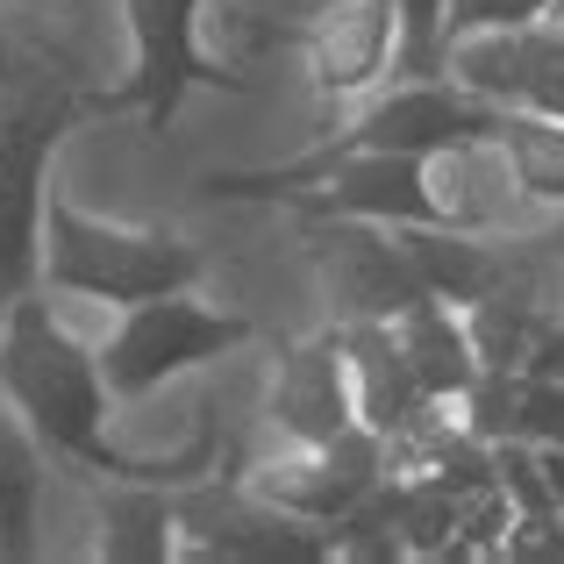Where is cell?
Listing matches in <instances>:
<instances>
[{"instance_id": "obj_1", "label": "cell", "mask_w": 564, "mask_h": 564, "mask_svg": "<svg viewBox=\"0 0 564 564\" xmlns=\"http://www.w3.org/2000/svg\"><path fill=\"white\" fill-rule=\"evenodd\" d=\"M0 400L36 429V443L65 465L94 471V479H151V486H207L215 471V408H200L193 436L172 457H137L108 436V379L100 358L51 315L36 286L8 301L0 315Z\"/></svg>"}, {"instance_id": "obj_2", "label": "cell", "mask_w": 564, "mask_h": 564, "mask_svg": "<svg viewBox=\"0 0 564 564\" xmlns=\"http://www.w3.org/2000/svg\"><path fill=\"white\" fill-rule=\"evenodd\" d=\"M500 165L494 143L451 158H408V151H344V158H286L264 172H215V200H272L293 215H350L386 229H494L500 193H486V172Z\"/></svg>"}, {"instance_id": "obj_3", "label": "cell", "mask_w": 564, "mask_h": 564, "mask_svg": "<svg viewBox=\"0 0 564 564\" xmlns=\"http://www.w3.org/2000/svg\"><path fill=\"white\" fill-rule=\"evenodd\" d=\"M108 115V94H86L72 72H51L36 51H0V315L43 286V200L51 158L79 122Z\"/></svg>"}, {"instance_id": "obj_4", "label": "cell", "mask_w": 564, "mask_h": 564, "mask_svg": "<svg viewBox=\"0 0 564 564\" xmlns=\"http://www.w3.org/2000/svg\"><path fill=\"white\" fill-rule=\"evenodd\" d=\"M207 258L180 229H129V221H100L79 200L51 193L43 200V286L72 293V301L100 307H137L158 293L200 286Z\"/></svg>"}, {"instance_id": "obj_5", "label": "cell", "mask_w": 564, "mask_h": 564, "mask_svg": "<svg viewBox=\"0 0 564 564\" xmlns=\"http://www.w3.org/2000/svg\"><path fill=\"white\" fill-rule=\"evenodd\" d=\"M250 336H258V322L221 315V307L193 301V286H186V293L115 307V329L100 336L94 358H100V379H108L115 400H143L165 379H186V372H207V365L236 358Z\"/></svg>"}, {"instance_id": "obj_6", "label": "cell", "mask_w": 564, "mask_h": 564, "mask_svg": "<svg viewBox=\"0 0 564 564\" xmlns=\"http://www.w3.org/2000/svg\"><path fill=\"white\" fill-rule=\"evenodd\" d=\"M500 100L471 94L465 79L436 72V79H393L386 94H372L350 122L322 129L315 158H344V151H408V158H451V151H479L500 129Z\"/></svg>"}, {"instance_id": "obj_7", "label": "cell", "mask_w": 564, "mask_h": 564, "mask_svg": "<svg viewBox=\"0 0 564 564\" xmlns=\"http://www.w3.org/2000/svg\"><path fill=\"white\" fill-rule=\"evenodd\" d=\"M129 14V72L108 94V115H137L143 129H165L193 94H243V72H229L200 43V0H122Z\"/></svg>"}, {"instance_id": "obj_8", "label": "cell", "mask_w": 564, "mask_h": 564, "mask_svg": "<svg viewBox=\"0 0 564 564\" xmlns=\"http://www.w3.org/2000/svg\"><path fill=\"white\" fill-rule=\"evenodd\" d=\"M307 258L322 272V293L336 301V322H393L414 301H429L400 229L350 215H307Z\"/></svg>"}, {"instance_id": "obj_9", "label": "cell", "mask_w": 564, "mask_h": 564, "mask_svg": "<svg viewBox=\"0 0 564 564\" xmlns=\"http://www.w3.org/2000/svg\"><path fill=\"white\" fill-rule=\"evenodd\" d=\"M379 479H386V443L358 422V429H344V436H329V443H286L279 457L250 465L243 486L258 500H272V508L301 514V522L336 529L379 494Z\"/></svg>"}, {"instance_id": "obj_10", "label": "cell", "mask_w": 564, "mask_h": 564, "mask_svg": "<svg viewBox=\"0 0 564 564\" xmlns=\"http://www.w3.org/2000/svg\"><path fill=\"white\" fill-rule=\"evenodd\" d=\"M180 557H258V564H315L336 557V529L301 522V514L258 500L250 486H236L229 500L186 486L180 500Z\"/></svg>"}, {"instance_id": "obj_11", "label": "cell", "mask_w": 564, "mask_h": 564, "mask_svg": "<svg viewBox=\"0 0 564 564\" xmlns=\"http://www.w3.org/2000/svg\"><path fill=\"white\" fill-rule=\"evenodd\" d=\"M393 57H400L393 0H336L322 22L301 29V65H307V86H315L322 108L365 100L393 72Z\"/></svg>"}, {"instance_id": "obj_12", "label": "cell", "mask_w": 564, "mask_h": 564, "mask_svg": "<svg viewBox=\"0 0 564 564\" xmlns=\"http://www.w3.org/2000/svg\"><path fill=\"white\" fill-rule=\"evenodd\" d=\"M264 414L286 443H329L344 429H358V393H350V358H344V329H322L307 344L279 350L272 393Z\"/></svg>"}, {"instance_id": "obj_13", "label": "cell", "mask_w": 564, "mask_h": 564, "mask_svg": "<svg viewBox=\"0 0 564 564\" xmlns=\"http://www.w3.org/2000/svg\"><path fill=\"white\" fill-rule=\"evenodd\" d=\"M344 329V358H350V393H358V422L379 443H393L400 429H414L436 400L422 393L408 350H400L393 322H336Z\"/></svg>"}, {"instance_id": "obj_14", "label": "cell", "mask_w": 564, "mask_h": 564, "mask_svg": "<svg viewBox=\"0 0 564 564\" xmlns=\"http://www.w3.org/2000/svg\"><path fill=\"white\" fill-rule=\"evenodd\" d=\"M94 557L115 564H165L180 557V486L108 479L94 486Z\"/></svg>"}, {"instance_id": "obj_15", "label": "cell", "mask_w": 564, "mask_h": 564, "mask_svg": "<svg viewBox=\"0 0 564 564\" xmlns=\"http://www.w3.org/2000/svg\"><path fill=\"white\" fill-rule=\"evenodd\" d=\"M393 336H400V350H408L414 379H422V393L436 400V408L465 400L471 386H479V372H486L479 344H471L465 307L436 301V293H429V301H414L408 315H393Z\"/></svg>"}, {"instance_id": "obj_16", "label": "cell", "mask_w": 564, "mask_h": 564, "mask_svg": "<svg viewBox=\"0 0 564 564\" xmlns=\"http://www.w3.org/2000/svg\"><path fill=\"white\" fill-rule=\"evenodd\" d=\"M471 422L486 443L522 436V443H564V379H529V372H486L471 393Z\"/></svg>"}, {"instance_id": "obj_17", "label": "cell", "mask_w": 564, "mask_h": 564, "mask_svg": "<svg viewBox=\"0 0 564 564\" xmlns=\"http://www.w3.org/2000/svg\"><path fill=\"white\" fill-rule=\"evenodd\" d=\"M43 443L22 414L0 400V557H36V500H43Z\"/></svg>"}, {"instance_id": "obj_18", "label": "cell", "mask_w": 564, "mask_h": 564, "mask_svg": "<svg viewBox=\"0 0 564 564\" xmlns=\"http://www.w3.org/2000/svg\"><path fill=\"white\" fill-rule=\"evenodd\" d=\"M494 151L508 165V180L522 200L536 207H564V122L536 108H508L494 129Z\"/></svg>"}, {"instance_id": "obj_19", "label": "cell", "mask_w": 564, "mask_h": 564, "mask_svg": "<svg viewBox=\"0 0 564 564\" xmlns=\"http://www.w3.org/2000/svg\"><path fill=\"white\" fill-rule=\"evenodd\" d=\"M393 14H400L393 79H436V72H451V0H393Z\"/></svg>"}, {"instance_id": "obj_20", "label": "cell", "mask_w": 564, "mask_h": 564, "mask_svg": "<svg viewBox=\"0 0 564 564\" xmlns=\"http://www.w3.org/2000/svg\"><path fill=\"white\" fill-rule=\"evenodd\" d=\"M551 22V0H451V43L479 36V29H529Z\"/></svg>"}, {"instance_id": "obj_21", "label": "cell", "mask_w": 564, "mask_h": 564, "mask_svg": "<svg viewBox=\"0 0 564 564\" xmlns=\"http://www.w3.org/2000/svg\"><path fill=\"white\" fill-rule=\"evenodd\" d=\"M529 451H536V471L551 479V494L564 500V443H529Z\"/></svg>"}, {"instance_id": "obj_22", "label": "cell", "mask_w": 564, "mask_h": 564, "mask_svg": "<svg viewBox=\"0 0 564 564\" xmlns=\"http://www.w3.org/2000/svg\"><path fill=\"white\" fill-rule=\"evenodd\" d=\"M551 14H557V22H564V0H551Z\"/></svg>"}, {"instance_id": "obj_23", "label": "cell", "mask_w": 564, "mask_h": 564, "mask_svg": "<svg viewBox=\"0 0 564 564\" xmlns=\"http://www.w3.org/2000/svg\"><path fill=\"white\" fill-rule=\"evenodd\" d=\"M0 8H8V0H0Z\"/></svg>"}]
</instances>
